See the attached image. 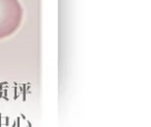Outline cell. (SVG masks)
Instances as JSON below:
<instances>
[{
	"mask_svg": "<svg viewBox=\"0 0 151 127\" xmlns=\"http://www.w3.org/2000/svg\"><path fill=\"white\" fill-rule=\"evenodd\" d=\"M22 19L23 9L19 0H0V38L14 33Z\"/></svg>",
	"mask_w": 151,
	"mask_h": 127,
	"instance_id": "6da1fadb",
	"label": "cell"
}]
</instances>
